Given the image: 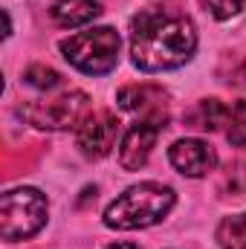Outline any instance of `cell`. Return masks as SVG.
Masks as SVG:
<instances>
[{"mask_svg":"<svg viewBox=\"0 0 246 249\" xmlns=\"http://www.w3.org/2000/svg\"><path fill=\"white\" fill-rule=\"evenodd\" d=\"M197 50V29L177 6H148L130 23V55L145 72L183 67Z\"/></svg>","mask_w":246,"mask_h":249,"instance_id":"1","label":"cell"},{"mask_svg":"<svg viewBox=\"0 0 246 249\" xmlns=\"http://www.w3.org/2000/svg\"><path fill=\"white\" fill-rule=\"evenodd\" d=\"M174 206V191L162 183H139L119 194L107 212L105 226L110 229H145L159 223Z\"/></svg>","mask_w":246,"mask_h":249,"instance_id":"2","label":"cell"},{"mask_svg":"<svg viewBox=\"0 0 246 249\" xmlns=\"http://www.w3.org/2000/svg\"><path fill=\"white\" fill-rule=\"evenodd\" d=\"M64 58L87 75H105L119 61V35L110 26L78 32L61 41Z\"/></svg>","mask_w":246,"mask_h":249,"instance_id":"3","label":"cell"},{"mask_svg":"<svg viewBox=\"0 0 246 249\" xmlns=\"http://www.w3.org/2000/svg\"><path fill=\"white\" fill-rule=\"evenodd\" d=\"M47 223V197L38 188H15L0 200V235L3 241L32 238Z\"/></svg>","mask_w":246,"mask_h":249,"instance_id":"4","label":"cell"},{"mask_svg":"<svg viewBox=\"0 0 246 249\" xmlns=\"http://www.w3.org/2000/svg\"><path fill=\"white\" fill-rule=\"evenodd\" d=\"M87 110V96L84 93H64L55 96L50 102H38L26 110L29 122L35 127H44V130H67L81 119V113Z\"/></svg>","mask_w":246,"mask_h":249,"instance_id":"5","label":"cell"},{"mask_svg":"<svg viewBox=\"0 0 246 249\" xmlns=\"http://www.w3.org/2000/svg\"><path fill=\"white\" fill-rule=\"evenodd\" d=\"M119 107L127 113H139V122L165 127L168 122V93L157 84H130L119 90Z\"/></svg>","mask_w":246,"mask_h":249,"instance_id":"6","label":"cell"},{"mask_svg":"<svg viewBox=\"0 0 246 249\" xmlns=\"http://www.w3.org/2000/svg\"><path fill=\"white\" fill-rule=\"evenodd\" d=\"M119 133V119L110 110H96L93 116H87L78 124V148L84 157L90 160H102L110 154L113 142Z\"/></svg>","mask_w":246,"mask_h":249,"instance_id":"7","label":"cell"},{"mask_svg":"<svg viewBox=\"0 0 246 249\" xmlns=\"http://www.w3.org/2000/svg\"><path fill=\"white\" fill-rule=\"evenodd\" d=\"M168 160L185 177H203V174H209L217 165L214 148L200 142V139H180V142H174L171 151H168Z\"/></svg>","mask_w":246,"mask_h":249,"instance_id":"8","label":"cell"},{"mask_svg":"<svg viewBox=\"0 0 246 249\" xmlns=\"http://www.w3.org/2000/svg\"><path fill=\"white\" fill-rule=\"evenodd\" d=\"M159 130L162 127L148 124V122H139L127 130V136H124V142H122V154H119V162H122L124 171H139L148 162L151 148H154Z\"/></svg>","mask_w":246,"mask_h":249,"instance_id":"9","label":"cell"},{"mask_svg":"<svg viewBox=\"0 0 246 249\" xmlns=\"http://www.w3.org/2000/svg\"><path fill=\"white\" fill-rule=\"evenodd\" d=\"M102 15V6L96 0H55L53 3V20L58 26H81Z\"/></svg>","mask_w":246,"mask_h":249,"instance_id":"10","label":"cell"},{"mask_svg":"<svg viewBox=\"0 0 246 249\" xmlns=\"http://www.w3.org/2000/svg\"><path fill=\"white\" fill-rule=\"evenodd\" d=\"M226 119H229V107L217 99H203L185 113V124L197 130H220V124H226Z\"/></svg>","mask_w":246,"mask_h":249,"instance_id":"11","label":"cell"},{"mask_svg":"<svg viewBox=\"0 0 246 249\" xmlns=\"http://www.w3.org/2000/svg\"><path fill=\"white\" fill-rule=\"evenodd\" d=\"M217 244L220 249H246V212L223 217L217 226Z\"/></svg>","mask_w":246,"mask_h":249,"instance_id":"12","label":"cell"},{"mask_svg":"<svg viewBox=\"0 0 246 249\" xmlns=\"http://www.w3.org/2000/svg\"><path fill=\"white\" fill-rule=\"evenodd\" d=\"M226 139L235 148H246V102H235L229 107V119H226Z\"/></svg>","mask_w":246,"mask_h":249,"instance_id":"13","label":"cell"},{"mask_svg":"<svg viewBox=\"0 0 246 249\" xmlns=\"http://www.w3.org/2000/svg\"><path fill=\"white\" fill-rule=\"evenodd\" d=\"M23 81L35 90H53L61 84V75L53 70V67H44V64H32L26 72H23Z\"/></svg>","mask_w":246,"mask_h":249,"instance_id":"14","label":"cell"},{"mask_svg":"<svg viewBox=\"0 0 246 249\" xmlns=\"http://www.w3.org/2000/svg\"><path fill=\"white\" fill-rule=\"evenodd\" d=\"M246 0H200V6L211 15V18H217V20H226V18H232V15H238L241 9H244Z\"/></svg>","mask_w":246,"mask_h":249,"instance_id":"15","label":"cell"},{"mask_svg":"<svg viewBox=\"0 0 246 249\" xmlns=\"http://www.w3.org/2000/svg\"><path fill=\"white\" fill-rule=\"evenodd\" d=\"M229 81H232V84H238V87H246V58L232 70V78H229Z\"/></svg>","mask_w":246,"mask_h":249,"instance_id":"16","label":"cell"},{"mask_svg":"<svg viewBox=\"0 0 246 249\" xmlns=\"http://www.w3.org/2000/svg\"><path fill=\"white\" fill-rule=\"evenodd\" d=\"M107 249H142V247H136V244H113V247H107Z\"/></svg>","mask_w":246,"mask_h":249,"instance_id":"17","label":"cell"}]
</instances>
